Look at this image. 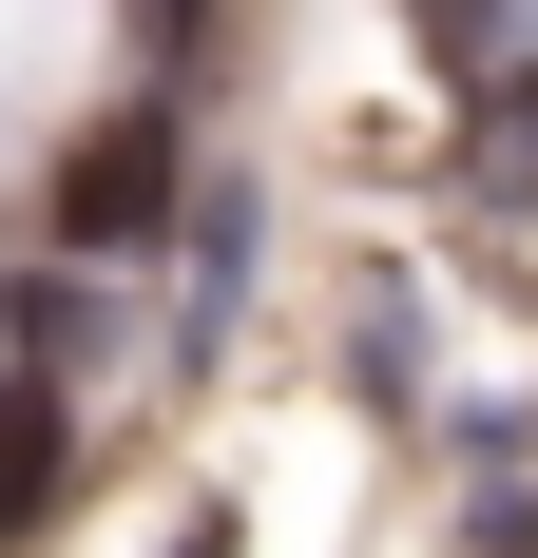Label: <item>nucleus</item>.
<instances>
[{
    "label": "nucleus",
    "mask_w": 538,
    "mask_h": 558,
    "mask_svg": "<svg viewBox=\"0 0 538 558\" xmlns=\"http://www.w3.org/2000/svg\"><path fill=\"white\" fill-rule=\"evenodd\" d=\"M155 213H173V135H155V116H97L77 173H58V251H135Z\"/></svg>",
    "instance_id": "nucleus-1"
}]
</instances>
